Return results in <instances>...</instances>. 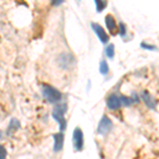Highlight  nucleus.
<instances>
[{
    "instance_id": "f3484780",
    "label": "nucleus",
    "mask_w": 159,
    "mask_h": 159,
    "mask_svg": "<svg viewBox=\"0 0 159 159\" xmlns=\"http://www.w3.org/2000/svg\"><path fill=\"white\" fill-rule=\"evenodd\" d=\"M7 158V150L3 145H0V159Z\"/></svg>"
},
{
    "instance_id": "aec40b11",
    "label": "nucleus",
    "mask_w": 159,
    "mask_h": 159,
    "mask_svg": "<svg viewBox=\"0 0 159 159\" xmlns=\"http://www.w3.org/2000/svg\"><path fill=\"white\" fill-rule=\"evenodd\" d=\"M0 138H1V133H0Z\"/></svg>"
},
{
    "instance_id": "1a4fd4ad",
    "label": "nucleus",
    "mask_w": 159,
    "mask_h": 159,
    "mask_svg": "<svg viewBox=\"0 0 159 159\" xmlns=\"http://www.w3.org/2000/svg\"><path fill=\"white\" fill-rule=\"evenodd\" d=\"M53 138H54V152H60L61 151V148L64 147V135L63 133H57V134L53 135Z\"/></svg>"
},
{
    "instance_id": "2eb2a0df",
    "label": "nucleus",
    "mask_w": 159,
    "mask_h": 159,
    "mask_svg": "<svg viewBox=\"0 0 159 159\" xmlns=\"http://www.w3.org/2000/svg\"><path fill=\"white\" fill-rule=\"evenodd\" d=\"M19 127V123H18V121L17 120H15V119H13L12 121H11V123H10V126H9V133L7 134H11L12 132H14L15 129H17Z\"/></svg>"
},
{
    "instance_id": "423d86ee",
    "label": "nucleus",
    "mask_w": 159,
    "mask_h": 159,
    "mask_svg": "<svg viewBox=\"0 0 159 159\" xmlns=\"http://www.w3.org/2000/svg\"><path fill=\"white\" fill-rule=\"evenodd\" d=\"M91 28L93 29V31L96 32L97 36L99 37V39L101 40L103 43H108V35H107V33L105 32V30L103 29V28L101 27L99 24H96V22H91Z\"/></svg>"
},
{
    "instance_id": "a211bd4d",
    "label": "nucleus",
    "mask_w": 159,
    "mask_h": 159,
    "mask_svg": "<svg viewBox=\"0 0 159 159\" xmlns=\"http://www.w3.org/2000/svg\"><path fill=\"white\" fill-rule=\"evenodd\" d=\"M141 47L144 48V49H148V50H156V48L154 47L153 45H147V43H141Z\"/></svg>"
},
{
    "instance_id": "9b49d317",
    "label": "nucleus",
    "mask_w": 159,
    "mask_h": 159,
    "mask_svg": "<svg viewBox=\"0 0 159 159\" xmlns=\"http://www.w3.org/2000/svg\"><path fill=\"white\" fill-rule=\"evenodd\" d=\"M120 103H121V106H126L129 107L133 103H134V99H130L129 97H125V96H120Z\"/></svg>"
},
{
    "instance_id": "6ab92c4d",
    "label": "nucleus",
    "mask_w": 159,
    "mask_h": 159,
    "mask_svg": "<svg viewBox=\"0 0 159 159\" xmlns=\"http://www.w3.org/2000/svg\"><path fill=\"white\" fill-rule=\"evenodd\" d=\"M64 1L65 0H51V3H52V6H61V3H64Z\"/></svg>"
},
{
    "instance_id": "f03ea898",
    "label": "nucleus",
    "mask_w": 159,
    "mask_h": 159,
    "mask_svg": "<svg viewBox=\"0 0 159 159\" xmlns=\"http://www.w3.org/2000/svg\"><path fill=\"white\" fill-rule=\"evenodd\" d=\"M43 94L45 97V99L50 103H58L61 100V92L50 85L43 86Z\"/></svg>"
},
{
    "instance_id": "20e7f679",
    "label": "nucleus",
    "mask_w": 159,
    "mask_h": 159,
    "mask_svg": "<svg viewBox=\"0 0 159 159\" xmlns=\"http://www.w3.org/2000/svg\"><path fill=\"white\" fill-rule=\"evenodd\" d=\"M72 143L75 151H82L84 148V135L80 127H76L72 135Z\"/></svg>"
},
{
    "instance_id": "ddd939ff",
    "label": "nucleus",
    "mask_w": 159,
    "mask_h": 159,
    "mask_svg": "<svg viewBox=\"0 0 159 159\" xmlns=\"http://www.w3.org/2000/svg\"><path fill=\"white\" fill-rule=\"evenodd\" d=\"M105 53H106L107 57H109V58L114 57V54H115V46L112 45V43H109V45L106 47V49H105Z\"/></svg>"
},
{
    "instance_id": "f8f14e48",
    "label": "nucleus",
    "mask_w": 159,
    "mask_h": 159,
    "mask_svg": "<svg viewBox=\"0 0 159 159\" xmlns=\"http://www.w3.org/2000/svg\"><path fill=\"white\" fill-rule=\"evenodd\" d=\"M94 2H96L97 11H98L99 13L104 11V10L106 9V7H107V1H106V0H94Z\"/></svg>"
},
{
    "instance_id": "7ed1b4c3",
    "label": "nucleus",
    "mask_w": 159,
    "mask_h": 159,
    "mask_svg": "<svg viewBox=\"0 0 159 159\" xmlns=\"http://www.w3.org/2000/svg\"><path fill=\"white\" fill-rule=\"evenodd\" d=\"M57 63L63 69H69L75 64V58L71 53H61L57 57Z\"/></svg>"
},
{
    "instance_id": "0eeeda50",
    "label": "nucleus",
    "mask_w": 159,
    "mask_h": 159,
    "mask_svg": "<svg viewBox=\"0 0 159 159\" xmlns=\"http://www.w3.org/2000/svg\"><path fill=\"white\" fill-rule=\"evenodd\" d=\"M105 24H106L107 29L111 34H117V32H119V28L117 27V22L112 15L108 14L105 17Z\"/></svg>"
},
{
    "instance_id": "4468645a",
    "label": "nucleus",
    "mask_w": 159,
    "mask_h": 159,
    "mask_svg": "<svg viewBox=\"0 0 159 159\" xmlns=\"http://www.w3.org/2000/svg\"><path fill=\"white\" fill-rule=\"evenodd\" d=\"M108 71H109L108 64H107L105 61H101V63H100V72L102 74H107Z\"/></svg>"
},
{
    "instance_id": "9d476101",
    "label": "nucleus",
    "mask_w": 159,
    "mask_h": 159,
    "mask_svg": "<svg viewBox=\"0 0 159 159\" xmlns=\"http://www.w3.org/2000/svg\"><path fill=\"white\" fill-rule=\"evenodd\" d=\"M141 99L143 100V102L145 103V105H147L148 107H150V108L154 109L156 107L155 99H154L148 91H143L142 93H141Z\"/></svg>"
},
{
    "instance_id": "39448f33",
    "label": "nucleus",
    "mask_w": 159,
    "mask_h": 159,
    "mask_svg": "<svg viewBox=\"0 0 159 159\" xmlns=\"http://www.w3.org/2000/svg\"><path fill=\"white\" fill-rule=\"evenodd\" d=\"M112 129V122L108 117L104 116L102 117V119L100 120L99 125H98V134L105 136Z\"/></svg>"
},
{
    "instance_id": "6e6552de",
    "label": "nucleus",
    "mask_w": 159,
    "mask_h": 159,
    "mask_svg": "<svg viewBox=\"0 0 159 159\" xmlns=\"http://www.w3.org/2000/svg\"><path fill=\"white\" fill-rule=\"evenodd\" d=\"M106 104H107V107L109 109H118L120 106H121V103H120V98L117 96V94H111V96L108 97L106 101Z\"/></svg>"
},
{
    "instance_id": "f257e3e1",
    "label": "nucleus",
    "mask_w": 159,
    "mask_h": 159,
    "mask_svg": "<svg viewBox=\"0 0 159 159\" xmlns=\"http://www.w3.org/2000/svg\"><path fill=\"white\" fill-rule=\"evenodd\" d=\"M66 110H67V105L58 104L54 107V109H53V111H52V117L58 122L60 130H61V132L67 126V122H66V119H65V117H64Z\"/></svg>"
},
{
    "instance_id": "dca6fc26",
    "label": "nucleus",
    "mask_w": 159,
    "mask_h": 159,
    "mask_svg": "<svg viewBox=\"0 0 159 159\" xmlns=\"http://www.w3.org/2000/svg\"><path fill=\"white\" fill-rule=\"evenodd\" d=\"M119 33L121 36H125V34H126V27H125V25L123 24V22H120L119 24Z\"/></svg>"
}]
</instances>
